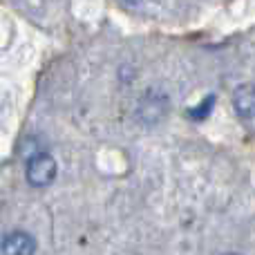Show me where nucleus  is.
I'll list each match as a JSON object with an SVG mask.
<instances>
[{
    "mask_svg": "<svg viewBox=\"0 0 255 255\" xmlns=\"http://www.w3.org/2000/svg\"><path fill=\"white\" fill-rule=\"evenodd\" d=\"M56 177V161L54 157L45 152H38L27 161V181L36 188H43V186H49Z\"/></svg>",
    "mask_w": 255,
    "mask_h": 255,
    "instance_id": "1",
    "label": "nucleus"
},
{
    "mask_svg": "<svg viewBox=\"0 0 255 255\" xmlns=\"http://www.w3.org/2000/svg\"><path fill=\"white\" fill-rule=\"evenodd\" d=\"M0 251H2V255H34L36 240L31 235L22 233V231H13V233L4 235Z\"/></svg>",
    "mask_w": 255,
    "mask_h": 255,
    "instance_id": "2",
    "label": "nucleus"
},
{
    "mask_svg": "<svg viewBox=\"0 0 255 255\" xmlns=\"http://www.w3.org/2000/svg\"><path fill=\"white\" fill-rule=\"evenodd\" d=\"M233 106L242 119H255V85H240L233 94Z\"/></svg>",
    "mask_w": 255,
    "mask_h": 255,
    "instance_id": "3",
    "label": "nucleus"
},
{
    "mask_svg": "<svg viewBox=\"0 0 255 255\" xmlns=\"http://www.w3.org/2000/svg\"><path fill=\"white\" fill-rule=\"evenodd\" d=\"M213 101H215V97H211V99H204V103L197 108V110H193L190 115L193 117H197V119H204V115L206 112H211V108H213Z\"/></svg>",
    "mask_w": 255,
    "mask_h": 255,
    "instance_id": "4",
    "label": "nucleus"
},
{
    "mask_svg": "<svg viewBox=\"0 0 255 255\" xmlns=\"http://www.w3.org/2000/svg\"><path fill=\"white\" fill-rule=\"evenodd\" d=\"M124 4H128V7H136V4L141 2V0H121Z\"/></svg>",
    "mask_w": 255,
    "mask_h": 255,
    "instance_id": "5",
    "label": "nucleus"
},
{
    "mask_svg": "<svg viewBox=\"0 0 255 255\" xmlns=\"http://www.w3.org/2000/svg\"><path fill=\"white\" fill-rule=\"evenodd\" d=\"M226 255H238V253H226Z\"/></svg>",
    "mask_w": 255,
    "mask_h": 255,
    "instance_id": "6",
    "label": "nucleus"
}]
</instances>
